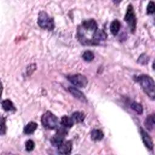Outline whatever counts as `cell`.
Returning <instances> with one entry per match:
<instances>
[{"label": "cell", "instance_id": "1", "mask_svg": "<svg viewBox=\"0 0 155 155\" xmlns=\"http://www.w3.org/2000/svg\"><path fill=\"white\" fill-rule=\"evenodd\" d=\"M136 81L139 82L143 91L148 96V97L152 100H154L155 86L153 79L147 74H142L136 78Z\"/></svg>", "mask_w": 155, "mask_h": 155}, {"label": "cell", "instance_id": "2", "mask_svg": "<svg viewBox=\"0 0 155 155\" xmlns=\"http://www.w3.org/2000/svg\"><path fill=\"white\" fill-rule=\"evenodd\" d=\"M41 123L44 127L49 130L57 129L59 126L58 118L50 111H47L42 114Z\"/></svg>", "mask_w": 155, "mask_h": 155}, {"label": "cell", "instance_id": "3", "mask_svg": "<svg viewBox=\"0 0 155 155\" xmlns=\"http://www.w3.org/2000/svg\"><path fill=\"white\" fill-rule=\"evenodd\" d=\"M38 25L42 29L52 30L54 28V22L53 18L44 11H41L38 16Z\"/></svg>", "mask_w": 155, "mask_h": 155}, {"label": "cell", "instance_id": "4", "mask_svg": "<svg viewBox=\"0 0 155 155\" xmlns=\"http://www.w3.org/2000/svg\"><path fill=\"white\" fill-rule=\"evenodd\" d=\"M124 19L127 23L130 31L134 32L136 28V17L132 4H130L127 7Z\"/></svg>", "mask_w": 155, "mask_h": 155}, {"label": "cell", "instance_id": "5", "mask_svg": "<svg viewBox=\"0 0 155 155\" xmlns=\"http://www.w3.org/2000/svg\"><path fill=\"white\" fill-rule=\"evenodd\" d=\"M67 79L74 86L79 88H85L88 84V79L81 74H75L69 75L67 77Z\"/></svg>", "mask_w": 155, "mask_h": 155}, {"label": "cell", "instance_id": "6", "mask_svg": "<svg viewBox=\"0 0 155 155\" xmlns=\"http://www.w3.org/2000/svg\"><path fill=\"white\" fill-rule=\"evenodd\" d=\"M67 134V131L64 128H59L56 133L52 136L50 139L51 145L54 147H58L64 142V140Z\"/></svg>", "mask_w": 155, "mask_h": 155}, {"label": "cell", "instance_id": "7", "mask_svg": "<svg viewBox=\"0 0 155 155\" xmlns=\"http://www.w3.org/2000/svg\"><path fill=\"white\" fill-rule=\"evenodd\" d=\"M73 148V143L71 140H67L63 142L61 145L58 147V151L61 154H69L71 153Z\"/></svg>", "mask_w": 155, "mask_h": 155}, {"label": "cell", "instance_id": "8", "mask_svg": "<svg viewBox=\"0 0 155 155\" xmlns=\"http://www.w3.org/2000/svg\"><path fill=\"white\" fill-rule=\"evenodd\" d=\"M140 134L142 137V141L145 145V146L150 150H153V147L154 144L152 140L151 137L142 128H140Z\"/></svg>", "mask_w": 155, "mask_h": 155}, {"label": "cell", "instance_id": "9", "mask_svg": "<svg viewBox=\"0 0 155 155\" xmlns=\"http://www.w3.org/2000/svg\"><path fill=\"white\" fill-rule=\"evenodd\" d=\"M82 27L83 28L88 31H93V33L98 29L97 24L96 21L93 19L84 21L82 22Z\"/></svg>", "mask_w": 155, "mask_h": 155}, {"label": "cell", "instance_id": "10", "mask_svg": "<svg viewBox=\"0 0 155 155\" xmlns=\"http://www.w3.org/2000/svg\"><path fill=\"white\" fill-rule=\"evenodd\" d=\"M107 35L103 30L97 29L93 33V41L95 42V44L97 45L99 44V42L105 41L107 39Z\"/></svg>", "mask_w": 155, "mask_h": 155}, {"label": "cell", "instance_id": "11", "mask_svg": "<svg viewBox=\"0 0 155 155\" xmlns=\"http://www.w3.org/2000/svg\"><path fill=\"white\" fill-rule=\"evenodd\" d=\"M68 90L69 92L77 99H78L83 102H87V99L85 96L84 94L83 93H82L77 88L74 87H69L68 88Z\"/></svg>", "mask_w": 155, "mask_h": 155}, {"label": "cell", "instance_id": "12", "mask_svg": "<svg viewBox=\"0 0 155 155\" xmlns=\"http://www.w3.org/2000/svg\"><path fill=\"white\" fill-rule=\"evenodd\" d=\"M146 128L149 131H152L154 128V114L148 115L144 122Z\"/></svg>", "mask_w": 155, "mask_h": 155}, {"label": "cell", "instance_id": "13", "mask_svg": "<svg viewBox=\"0 0 155 155\" xmlns=\"http://www.w3.org/2000/svg\"><path fill=\"white\" fill-rule=\"evenodd\" d=\"M2 108L6 111H14L16 110V108L13 105V102L10 99L3 100L1 102Z\"/></svg>", "mask_w": 155, "mask_h": 155}, {"label": "cell", "instance_id": "14", "mask_svg": "<svg viewBox=\"0 0 155 155\" xmlns=\"http://www.w3.org/2000/svg\"><path fill=\"white\" fill-rule=\"evenodd\" d=\"M91 139L94 141H99L102 140L104 134L102 130L99 129H93L90 133Z\"/></svg>", "mask_w": 155, "mask_h": 155}, {"label": "cell", "instance_id": "15", "mask_svg": "<svg viewBox=\"0 0 155 155\" xmlns=\"http://www.w3.org/2000/svg\"><path fill=\"white\" fill-rule=\"evenodd\" d=\"M38 127L37 123L35 122H30L28 123L24 128V133L26 134H30L34 133Z\"/></svg>", "mask_w": 155, "mask_h": 155}, {"label": "cell", "instance_id": "16", "mask_svg": "<svg viewBox=\"0 0 155 155\" xmlns=\"http://www.w3.org/2000/svg\"><path fill=\"white\" fill-rule=\"evenodd\" d=\"M120 26H121L120 22L118 20L116 19L112 21V22L111 23L110 28V31L113 34V35L116 36L117 35L118 32L120 30Z\"/></svg>", "mask_w": 155, "mask_h": 155}, {"label": "cell", "instance_id": "17", "mask_svg": "<svg viewBox=\"0 0 155 155\" xmlns=\"http://www.w3.org/2000/svg\"><path fill=\"white\" fill-rule=\"evenodd\" d=\"M61 124L64 128H71L74 124V121L71 117L67 116H64L61 118Z\"/></svg>", "mask_w": 155, "mask_h": 155}, {"label": "cell", "instance_id": "18", "mask_svg": "<svg viewBox=\"0 0 155 155\" xmlns=\"http://www.w3.org/2000/svg\"><path fill=\"white\" fill-rule=\"evenodd\" d=\"M71 118L74 122L76 123H81L84 120L85 115L82 112L75 111L71 114Z\"/></svg>", "mask_w": 155, "mask_h": 155}, {"label": "cell", "instance_id": "19", "mask_svg": "<svg viewBox=\"0 0 155 155\" xmlns=\"http://www.w3.org/2000/svg\"><path fill=\"white\" fill-rule=\"evenodd\" d=\"M131 108L139 114H141L143 113V110L142 105L137 102H132L131 104Z\"/></svg>", "mask_w": 155, "mask_h": 155}, {"label": "cell", "instance_id": "20", "mask_svg": "<svg viewBox=\"0 0 155 155\" xmlns=\"http://www.w3.org/2000/svg\"><path fill=\"white\" fill-rule=\"evenodd\" d=\"M94 58V55L93 53L90 50H86L82 54V58L84 61L87 62H91L93 60Z\"/></svg>", "mask_w": 155, "mask_h": 155}, {"label": "cell", "instance_id": "21", "mask_svg": "<svg viewBox=\"0 0 155 155\" xmlns=\"http://www.w3.org/2000/svg\"><path fill=\"white\" fill-rule=\"evenodd\" d=\"M25 147L27 151H31L35 148V142L32 140L29 139L25 142Z\"/></svg>", "mask_w": 155, "mask_h": 155}, {"label": "cell", "instance_id": "22", "mask_svg": "<svg viewBox=\"0 0 155 155\" xmlns=\"http://www.w3.org/2000/svg\"><path fill=\"white\" fill-rule=\"evenodd\" d=\"M154 12V3L153 1L149 2L147 7V13L153 14Z\"/></svg>", "mask_w": 155, "mask_h": 155}, {"label": "cell", "instance_id": "23", "mask_svg": "<svg viewBox=\"0 0 155 155\" xmlns=\"http://www.w3.org/2000/svg\"><path fill=\"white\" fill-rule=\"evenodd\" d=\"M1 135H4L6 132V125H5V120L3 117H1Z\"/></svg>", "mask_w": 155, "mask_h": 155}, {"label": "cell", "instance_id": "24", "mask_svg": "<svg viewBox=\"0 0 155 155\" xmlns=\"http://www.w3.org/2000/svg\"><path fill=\"white\" fill-rule=\"evenodd\" d=\"M148 61V58L146 54H142L138 59V62H139L141 64H147Z\"/></svg>", "mask_w": 155, "mask_h": 155}]
</instances>
